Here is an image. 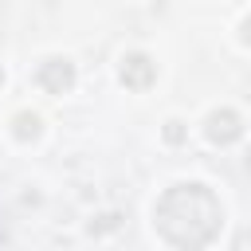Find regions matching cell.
Masks as SVG:
<instances>
[{"mask_svg": "<svg viewBox=\"0 0 251 251\" xmlns=\"http://www.w3.org/2000/svg\"><path fill=\"white\" fill-rule=\"evenodd\" d=\"M153 224H157V231H161L173 247H180V251H200V247H208V243L220 235L224 208H220V200L212 196L208 184L188 180V184H173V188L157 200Z\"/></svg>", "mask_w": 251, "mask_h": 251, "instance_id": "6da1fadb", "label": "cell"}, {"mask_svg": "<svg viewBox=\"0 0 251 251\" xmlns=\"http://www.w3.org/2000/svg\"><path fill=\"white\" fill-rule=\"evenodd\" d=\"M39 82H43L47 90L63 94V90L75 82V71H71V63H67V59H47V63L39 67Z\"/></svg>", "mask_w": 251, "mask_h": 251, "instance_id": "7a4b0ae2", "label": "cell"}, {"mask_svg": "<svg viewBox=\"0 0 251 251\" xmlns=\"http://www.w3.org/2000/svg\"><path fill=\"white\" fill-rule=\"evenodd\" d=\"M239 133H243V126H239V118H235L231 110H220V114L208 118V137H212V141L227 145V141H235Z\"/></svg>", "mask_w": 251, "mask_h": 251, "instance_id": "3957f363", "label": "cell"}, {"mask_svg": "<svg viewBox=\"0 0 251 251\" xmlns=\"http://www.w3.org/2000/svg\"><path fill=\"white\" fill-rule=\"evenodd\" d=\"M122 78H126L129 86H145V82L153 78V63H149L145 55H129L126 67H122Z\"/></svg>", "mask_w": 251, "mask_h": 251, "instance_id": "277c9868", "label": "cell"}, {"mask_svg": "<svg viewBox=\"0 0 251 251\" xmlns=\"http://www.w3.org/2000/svg\"><path fill=\"white\" fill-rule=\"evenodd\" d=\"M16 126H20V129H16L20 137H27V133L35 137V133H39V118H35V114H31V118H27V114H20V118H16Z\"/></svg>", "mask_w": 251, "mask_h": 251, "instance_id": "5b68a950", "label": "cell"}]
</instances>
